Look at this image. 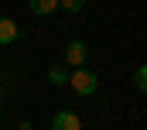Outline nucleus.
<instances>
[{"label": "nucleus", "mask_w": 147, "mask_h": 130, "mask_svg": "<svg viewBox=\"0 0 147 130\" xmlns=\"http://www.w3.org/2000/svg\"><path fill=\"white\" fill-rule=\"evenodd\" d=\"M69 86H72L79 96H92V93L99 89V75H96L92 68H72V75H69Z\"/></svg>", "instance_id": "nucleus-1"}, {"label": "nucleus", "mask_w": 147, "mask_h": 130, "mask_svg": "<svg viewBox=\"0 0 147 130\" xmlns=\"http://www.w3.org/2000/svg\"><path fill=\"white\" fill-rule=\"evenodd\" d=\"M51 130H82V120L75 116L72 110H62V113H55V120H51Z\"/></svg>", "instance_id": "nucleus-2"}, {"label": "nucleus", "mask_w": 147, "mask_h": 130, "mask_svg": "<svg viewBox=\"0 0 147 130\" xmlns=\"http://www.w3.org/2000/svg\"><path fill=\"white\" fill-rule=\"evenodd\" d=\"M86 62V45L82 41H69V48H65V65L69 68H82Z\"/></svg>", "instance_id": "nucleus-3"}, {"label": "nucleus", "mask_w": 147, "mask_h": 130, "mask_svg": "<svg viewBox=\"0 0 147 130\" xmlns=\"http://www.w3.org/2000/svg\"><path fill=\"white\" fill-rule=\"evenodd\" d=\"M17 38H21L17 21H14V17H0V45H10V41H17Z\"/></svg>", "instance_id": "nucleus-4"}, {"label": "nucleus", "mask_w": 147, "mask_h": 130, "mask_svg": "<svg viewBox=\"0 0 147 130\" xmlns=\"http://www.w3.org/2000/svg\"><path fill=\"white\" fill-rule=\"evenodd\" d=\"M69 75H72L69 65H55V68H48V82H51V86H69Z\"/></svg>", "instance_id": "nucleus-5"}, {"label": "nucleus", "mask_w": 147, "mask_h": 130, "mask_svg": "<svg viewBox=\"0 0 147 130\" xmlns=\"http://www.w3.org/2000/svg\"><path fill=\"white\" fill-rule=\"evenodd\" d=\"M28 7H31V14H38V17H48V14L58 7V0H31Z\"/></svg>", "instance_id": "nucleus-6"}, {"label": "nucleus", "mask_w": 147, "mask_h": 130, "mask_svg": "<svg viewBox=\"0 0 147 130\" xmlns=\"http://www.w3.org/2000/svg\"><path fill=\"white\" fill-rule=\"evenodd\" d=\"M134 82H137V89H147V68H144V65L134 72Z\"/></svg>", "instance_id": "nucleus-7"}, {"label": "nucleus", "mask_w": 147, "mask_h": 130, "mask_svg": "<svg viewBox=\"0 0 147 130\" xmlns=\"http://www.w3.org/2000/svg\"><path fill=\"white\" fill-rule=\"evenodd\" d=\"M82 3L86 0H58V7H65V10H82Z\"/></svg>", "instance_id": "nucleus-8"}, {"label": "nucleus", "mask_w": 147, "mask_h": 130, "mask_svg": "<svg viewBox=\"0 0 147 130\" xmlns=\"http://www.w3.org/2000/svg\"><path fill=\"white\" fill-rule=\"evenodd\" d=\"M0 93H3V79H0Z\"/></svg>", "instance_id": "nucleus-9"}]
</instances>
